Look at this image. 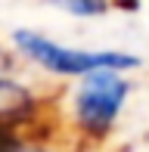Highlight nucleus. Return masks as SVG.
<instances>
[{"label": "nucleus", "instance_id": "obj_4", "mask_svg": "<svg viewBox=\"0 0 149 152\" xmlns=\"http://www.w3.org/2000/svg\"><path fill=\"white\" fill-rule=\"evenodd\" d=\"M0 152H47V149H40V146H31V143H22V140H16L12 146H6V149H0Z\"/></svg>", "mask_w": 149, "mask_h": 152}, {"label": "nucleus", "instance_id": "obj_1", "mask_svg": "<svg viewBox=\"0 0 149 152\" xmlns=\"http://www.w3.org/2000/svg\"><path fill=\"white\" fill-rule=\"evenodd\" d=\"M12 44L28 62L50 75L62 78H84L87 72L96 68H118V72H134L140 68V59L124 50H84V47H65L59 40H50L31 28H16Z\"/></svg>", "mask_w": 149, "mask_h": 152}, {"label": "nucleus", "instance_id": "obj_5", "mask_svg": "<svg viewBox=\"0 0 149 152\" xmlns=\"http://www.w3.org/2000/svg\"><path fill=\"white\" fill-rule=\"evenodd\" d=\"M112 6H118V10H127V12H137L140 6H143V0H109Z\"/></svg>", "mask_w": 149, "mask_h": 152}, {"label": "nucleus", "instance_id": "obj_3", "mask_svg": "<svg viewBox=\"0 0 149 152\" xmlns=\"http://www.w3.org/2000/svg\"><path fill=\"white\" fill-rule=\"evenodd\" d=\"M53 6L65 10L69 16H78V19H93V16H103L109 10V0H50Z\"/></svg>", "mask_w": 149, "mask_h": 152}, {"label": "nucleus", "instance_id": "obj_2", "mask_svg": "<svg viewBox=\"0 0 149 152\" xmlns=\"http://www.w3.org/2000/svg\"><path fill=\"white\" fill-rule=\"evenodd\" d=\"M127 72L118 68H96L87 72L74 93V121L87 137H106L115 127L121 109L131 93Z\"/></svg>", "mask_w": 149, "mask_h": 152}]
</instances>
